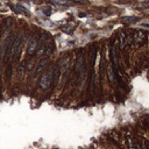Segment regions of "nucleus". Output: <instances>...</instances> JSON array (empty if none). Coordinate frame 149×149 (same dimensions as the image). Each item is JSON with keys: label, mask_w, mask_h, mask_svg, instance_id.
<instances>
[{"label": "nucleus", "mask_w": 149, "mask_h": 149, "mask_svg": "<svg viewBox=\"0 0 149 149\" xmlns=\"http://www.w3.org/2000/svg\"><path fill=\"white\" fill-rule=\"evenodd\" d=\"M36 49H37V40L35 36H33V37H31V40L28 42V46H27V55L33 56L35 54Z\"/></svg>", "instance_id": "7ed1b4c3"}, {"label": "nucleus", "mask_w": 149, "mask_h": 149, "mask_svg": "<svg viewBox=\"0 0 149 149\" xmlns=\"http://www.w3.org/2000/svg\"><path fill=\"white\" fill-rule=\"evenodd\" d=\"M84 68H85V58L83 52L80 51L76 58V63H75V71L78 75V82L80 83L83 79V73H84Z\"/></svg>", "instance_id": "f257e3e1"}, {"label": "nucleus", "mask_w": 149, "mask_h": 149, "mask_svg": "<svg viewBox=\"0 0 149 149\" xmlns=\"http://www.w3.org/2000/svg\"><path fill=\"white\" fill-rule=\"evenodd\" d=\"M42 12H43L47 16H49V15L51 14V8H50L49 6H48V7H43V8H42Z\"/></svg>", "instance_id": "ddd939ff"}, {"label": "nucleus", "mask_w": 149, "mask_h": 149, "mask_svg": "<svg viewBox=\"0 0 149 149\" xmlns=\"http://www.w3.org/2000/svg\"><path fill=\"white\" fill-rule=\"evenodd\" d=\"M127 143H128L129 149H135V144L133 143V140H132V137H131V136H128V137H127Z\"/></svg>", "instance_id": "f8f14e48"}, {"label": "nucleus", "mask_w": 149, "mask_h": 149, "mask_svg": "<svg viewBox=\"0 0 149 149\" xmlns=\"http://www.w3.org/2000/svg\"><path fill=\"white\" fill-rule=\"evenodd\" d=\"M121 21L124 23H134V22L139 21V18L137 16H125V18L121 19Z\"/></svg>", "instance_id": "1a4fd4ad"}, {"label": "nucleus", "mask_w": 149, "mask_h": 149, "mask_svg": "<svg viewBox=\"0 0 149 149\" xmlns=\"http://www.w3.org/2000/svg\"><path fill=\"white\" fill-rule=\"evenodd\" d=\"M133 40L137 46H141V44H143L146 42V35H144V33L142 31H136L134 33V35H133Z\"/></svg>", "instance_id": "20e7f679"}, {"label": "nucleus", "mask_w": 149, "mask_h": 149, "mask_svg": "<svg viewBox=\"0 0 149 149\" xmlns=\"http://www.w3.org/2000/svg\"><path fill=\"white\" fill-rule=\"evenodd\" d=\"M119 42H120V48L121 49H125L126 44H127V37H126V34L125 32H119Z\"/></svg>", "instance_id": "6e6552de"}, {"label": "nucleus", "mask_w": 149, "mask_h": 149, "mask_svg": "<svg viewBox=\"0 0 149 149\" xmlns=\"http://www.w3.org/2000/svg\"><path fill=\"white\" fill-rule=\"evenodd\" d=\"M40 87L42 88V90L47 91L48 88L50 87V85L52 84V69L50 71H48L47 73L42 75L41 76V79H40Z\"/></svg>", "instance_id": "f03ea898"}, {"label": "nucleus", "mask_w": 149, "mask_h": 149, "mask_svg": "<svg viewBox=\"0 0 149 149\" xmlns=\"http://www.w3.org/2000/svg\"><path fill=\"white\" fill-rule=\"evenodd\" d=\"M50 3L55 4V5H59V6H64L67 5V0H49Z\"/></svg>", "instance_id": "9b49d317"}, {"label": "nucleus", "mask_w": 149, "mask_h": 149, "mask_svg": "<svg viewBox=\"0 0 149 149\" xmlns=\"http://www.w3.org/2000/svg\"><path fill=\"white\" fill-rule=\"evenodd\" d=\"M107 76H108L110 82H111L114 86H116V85H118V79H116L115 71H114V69H113L112 67H108V69H107Z\"/></svg>", "instance_id": "39448f33"}, {"label": "nucleus", "mask_w": 149, "mask_h": 149, "mask_svg": "<svg viewBox=\"0 0 149 149\" xmlns=\"http://www.w3.org/2000/svg\"><path fill=\"white\" fill-rule=\"evenodd\" d=\"M111 59H112V63H113V69L119 70V61H118V57H116V52H115V46H112L111 48Z\"/></svg>", "instance_id": "423d86ee"}, {"label": "nucleus", "mask_w": 149, "mask_h": 149, "mask_svg": "<svg viewBox=\"0 0 149 149\" xmlns=\"http://www.w3.org/2000/svg\"><path fill=\"white\" fill-rule=\"evenodd\" d=\"M135 149H142V147L140 146V142H139V141L135 143Z\"/></svg>", "instance_id": "4468645a"}, {"label": "nucleus", "mask_w": 149, "mask_h": 149, "mask_svg": "<svg viewBox=\"0 0 149 149\" xmlns=\"http://www.w3.org/2000/svg\"><path fill=\"white\" fill-rule=\"evenodd\" d=\"M47 63H48V59H47V58L41 59L40 63H39V64H36V68H35V70H34V75H35V76H37V75H39V73H40V72L46 68Z\"/></svg>", "instance_id": "0eeeda50"}, {"label": "nucleus", "mask_w": 149, "mask_h": 149, "mask_svg": "<svg viewBox=\"0 0 149 149\" xmlns=\"http://www.w3.org/2000/svg\"><path fill=\"white\" fill-rule=\"evenodd\" d=\"M61 31L65 32L67 34H72V32H73V28H72V26L67 24V26H62V27H61Z\"/></svg>", "instance_id": "9d476101"}, {"label": "nucleus", "mask_w": 149, "mask_h": 149, "mask_svg": "<svg viewBox=\"0 0 149 149\" xmlns=\"http://www.w3.org/2000/svg\"><path fill=\"white\" fill-rule=\"evenodd\" d=\"M70 1H73V3H78V4H82V3H83L82 0H70Z\"/></svg>", "instance_id": "2eb2a0df"}]
</instances>
